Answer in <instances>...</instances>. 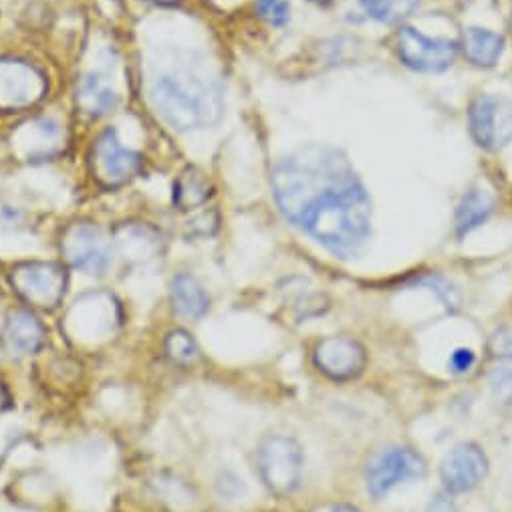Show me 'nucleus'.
Wrapping results in <instances>:
<instances>
[{"instance_id": "obj_1", "label": "nucleus", "mask_w": 512, "mask_h": 512, "mask_svg": "<svg viewBox=\"0 0 512 512\" xmlns=\"http://www.w3.org/2000/svg\"><path fill=\"white\" fill-rule=\"evenodd\" d=\"M273 190L285 218L337 256H353L369 236L371 202L347 158L311 146L281 160Z\"/></svg>"}, {"instance_id": "obj_2", "label": "nucleus", "mask_w": 512, "mask_h": 512, "mask_svg": "<svg viewBox=\"0 0 512 512\" xmlns=\"http://www.w3.org/2000/svg\"><path fill=\"white\" fill-rule=\"evenodd\" d=\"M150 95L164 121L180 132L210 127L224 113L222 83L200 69L180 67L160 75Z\"/></svg>"}, {"instance_id": "obj_3", "label": "nucleus", "mask_w": 512, "mask_h": 512, "mask_svg": "<svg viewBox=\"0 0 512 512\" xmlns=\"http://www.w3.org/2000/svg\"><path fill=\"white\" fill-rule=\"evenodd\" d=\"M11 285L25 303L43 311H55L65 299L69 275L59 263L31 261L13 267Z\"/></svg>"}, {"instance_id": "obj_4", "label": "nucleus", "mask_w": 512, "mask_h": 512, "mask_svg": "<svg viewBox=\"0 0 512 512\" xmlns=\"http://www.w3.org/2000/svg\"><path fill=\"white\" fill-rule=\"evenodd\" d=\"M259 470L267 488L279 496L297 490L303 474V450L289 436H269L259 446Z\"/></svg>"}, {"instance_id": "obj_5", "label": "nucleus", "mask_w": 512, "mask_h": 512, "mask_svg": "<svg viewBox=\"0 0 512 512\" xmlns=\"http://www.w3.org/2000/svg\"><path fill=\"white\" fill-rule=\"evenodd\" d=\"M426 462L412 448L388 446L371 456L365 468L367 492L373 498L386 496L398 484L424 478Z\"/></svg>"}, {"instance_id": "obj_6", "label": "nucleus", "mask_w": 512, "mask_h": 512, "mask_svg": "<svg viewBox=\"0 0 512 512\" xmlns=\"http://www.w3.org/2000/svg\"><path fill=\"white\" fill-rule=\"evenodd\" d=\"M470 134L484 150H500L512 138V103L498 95H480L468 111Z\"/></svg>"}, {"instance_id": "obj_7", "label": "nucleus", "mask_w": 512, "mask_h": 512, "mask_svg": "<svg viewBox=\"0 0 512 512\" xmlns=\"http://www.w3.org/2000/svg\"><path fill=\"white\" fill-rule=\"evenodd\" d=\"M63 259L87 275H103L111 265V244L103 232L87 222L71 224L61 238Z\"/></svg>"}, {"instance_id": "obj_8", "label": "nucleus", "mask_w": 512, "mask_h": 512, "mask_svg": "<svg viewBox=\"0 0 512 512\" xmlns=\"http://www.w3.org/2000/svg\"><path fill=\"white\" fill-rule=\"evenodd\" d=\"M396 49L404 65L424 73H438L448 69L458 53L456 43L446 39H430L410 27L398 33Z\"/></svg>"}, {"instance_id": "obj_9", "label": "nucleus", "mask_w": 512, "mask_h": 512, "mask_svg": "<svg viewBox=\"0 0 512 512\" xmlns=\"http://www.w3.org/2000/svg\"><path fill=\"white\" fill-rule=\"evenodd\" d=\"M315 365L333 381H351L367 365L365 347L351 337H325L315 345Z\"/></svg>"}, {"instance_id": "obj_10", "label": "nucleus", "mask_w": 512, "mask_h": 512, "mask_svg": "<svg viewBox=\"0 0 512 512\" xmlns=\"http://www.w3.org/2000/svg\"><path fill=\"white\" fill-rule=\"evenodd\" d=\"M93 168L101 182L107 186H119L140 172L142 156L125 148L115 130H107L95 142Z\"/></svg>"}, {"instance_id": "obj_11", "label": "nucleus", "mask_w": 512, "mask_h": 512, "mask_svg": "<svg viewBox=\"0 0 512 512\" xmlns=\"http://www.w3.org/2000/svg\"><path fill=\"white\" fill-rule=\"evenodd\" d=\"M486 474L488 458L472 442L452 448L440 466V480L448 494H464L476 488Z\"/></svg>"}, {"instance_id": "obj_12", "label": "nucleus", "mask_w": 512, "mask_h": 512, "mask_svg": "<svg viewBox=\"0 0 512 512\" xmlns=\"http://www.w3.org/2000/svg\"><path fill=\"white\" fill-rule=\"evenodd\" d=\"M45 91L43 75L23 61H0V107L17 109L35 103Z\"/></svg>"}, {"instance_id": "obj_13", "label": "nucleus", "mask_w": 512, "mask_h": 512, "mask_svg": "<svg viewBox=\"0 0 512 512\" xmlns=\"http://www.w3.org/2000/svg\"><path fill=\"white\" fill-rule=\"evenodd\" d=\"M47 339L43 323L31 311H13L3 329V343L11 353L31 355L37 353Z\"/></svg>"}, {"instance_id": "obj_14", "label": "nucleus", "mask_w": 512, "mask_h": 512, "mask_svg": "<svg viewBox=\"0 0 512 512\" xmlns=\"http://www.w3.org/2000/svg\"><path fill=\"white\" fill-rule=\"evenodd\" d=\"M75 101L81 113L89 117H101L117 107L119 95L103 75L87 73L77 83Z\"/></svg>"}, {"instance_id": "obj_15", "label": "nucleus", "mask_w": 512, "mask_h": 512, "mask_svg": "<svg viewBox=\"0 0 512 512\" xmlns=\"http://www.w3.org/2000/svg\"><path fill=\"white\" fill-rule=\"evenodd\" d=\"M172 303L178 315L186 319H202L210 309V297L196 277L180 273L172 281Z\"/></svg>"}, {"instance_id": "obj_16", "label": "nucleus", "mask_w": 512, "mask_h": 512, "mask_svg": "<svg viewBox=\"0 0 512 512\" xmlns=\"http://www.w3.org/2000/svg\"><path fill=\"white\" fill-rule=\"evenodd\" d=\"M464 55L476 67H494L504 51V39L486 29H468L462 41Z\"/></svg>"}, {"instance_id": "obj_17", "label": "nucleus", "mask_w": 512, "mask_h": 512, "mask_svg": "<svg viewBox=\"0 0 512 512\" xmlns=\"http://www.w3.org/2000/svg\"><path fill=\"white\" fill-rule=\"evenodd\" d=\"M492 210H494V198L488 192H484V190H470L462 198V202H460V206L456 210V220H454L456 232L460 236L468 234L470 230L480 226L492 214Z\"/></svg>"}, {"instance_id": "obj_18", "label": "nucleus", "mask_w": 512, "mask_h": 512, "mask_svg": "<svg viewBox=\"0 0 512 512\" xmlns=\"http://www.w3.org/2000/svg\"><path fill=\"white\" fill-rule=\"evenodd\" d=\"M418 5L420 0H359L363 15L383 25H394L404 21L414 13Z\"/></svg>"}, {"instance_id": "obj_19", "label": "nucleus", "mask_w": 512, "mask_h": 512, "mask_svg": "<svg viewBox=\"0 0 512 512\" xmlns=\"http://www.w3.org/2000/svg\"><path fill=\"white\" fill-rule=\"evenodd\" d=\"M164 351H166L168 359H172L178 365H192L200 359V349H198L194 337L184 329H176L166 335Z\"/></svg>"}, {"instance_id": "obj_20", "label": "nucleus", "mask_w": 512, "mask_h": 512, "mask_svg": "<svg viewBox=\"0 0 512 512\" xmlns=\"http://www.w3.org/2000/svg\"><path fill=\"white\" fill-rule=\"evenodd\" d=\"M208 194L210 192L202 180H198L196 176H188L176 184L174 202L180 206V210H188L202 204L208 198Z\"/></svg>"}, {"instance_id": "obj_21", "label": "nucleus", "mask_w": 512, "mask_h": 512, "mask_svg": "<svg viewBox=\"0 0 512 512\" xmlns=\"http://www.w3.org/2000/svg\"><path fill=\"white\" fill-rule=\"evenodd\" d=\"M256 11H259V15L275 27L287 25L291 17V7L287 0H256Z\"/></svg>"}, {"instance_id": "obj_22", "label": "nucleus", "mask_w": 512, "mask_h": 512, "mask_svg": "<svg viewBox=\"0 0 512 512\" xmlns=\"http://www.w3.org/2000/svg\"><path fill=\"white\" fill-rule=\"evenodd\" d=\"M490 390H492V396L502 406L512 408V371L510 369H496L490 375Z\"/></svg>"}, {"instance_id": "obj_23", "label": "nucleus", "mask_w": 512, "mask_h": 512, "mask_svg": "<svg viewBox=\"0 0 512 512\" xmlns=\"http://www.w3.org/2000/svg\"><path fill=\"white\" fill-rule=\"evenodd\" d=\"M488 351L492 357L512 359V327L498 329L488 341Z\"/></svg>"}, {"instance_id": "obj_24", "label": "nucleus", "mask_w": 512, "mask_h": 512, "mask_svg": "<svg viewBox=\"0 0 512 512\" xmlns=\"http://www.w3.org/2000/svg\"><path fill=\"white\" fill-rule=\"evenodd\" d=\"M474 363H476V353L468 347H458L448 359V369L456 375H464L472 369Z\"/></svg>"}, {"instance_id": "obj_25", "label": "nucleus", "mask_w": 512, "mask_h": 512, "mask_svg": "<svg viewBox=\"0 0 512 512\" xmlns=\"http://www.w3.org/2000/svg\"><path fill=\"white\" fill-rule=\"evenodd\" d=\"M331 512H361V510H357V508H353V506H337V508H333Z\"/></svg>"}, {"instance_id": "obj_26", "label": "nucleus", "mask_w": 512, "mask_h": 512, "mask_svg": "<svg viewBox=\"0 0 512 512\" xmlns=\"http://www.w3.org/2000/svg\"><path fill=\"white\" fill-rule=\"evenodd\" d=\"M311 3H317V5H329V3H333V0H311Z\"/></svg>"}, {"instance_id": "obj_27", "label": "nucleus", "mask_w": 512, "mask_h": 512, "mask_svg": "<svg viewBox=\"0 0 512 512\" xmlns=\"http://www.w3.org/2000/svg\"><path fill=\"white\" fill-rule=\"evenodd\" d=\"M154 3H162V5H170V3H176V0H154Z\"/></svg>"}]
</instances>
